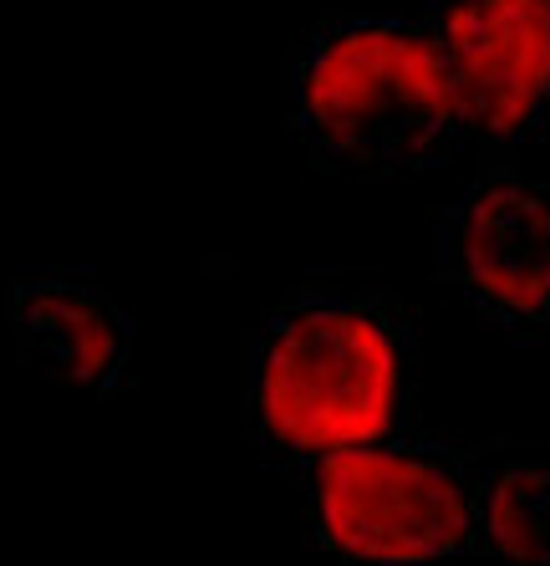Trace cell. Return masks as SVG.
Masks as SVG:
<instances>
[{"label":"cell","instance_id":"6da1fadb","mask_svg":"<svg viewBox=\"0 0 550 566\" xmlns=\"http://www.w3.org/2000/svg\"><path fill=\"white\" fill-rule=\"evenodd\" d=\"M240 423L275 470H302L341 449L419 439V337L382 286L306 281L245 337Z\"/></svg>","mask_w":550,"mask_h":566},{"label":"cell","instance_id":"7a4b0ae2","mask_svg":"<svg viewBox=\"0 0 550 566\" xmlns=\"http://www.w3.org/2000/svg\"><path fill=\"white\" fill-rule=\"evenodd\" d=\"M281 97L327 174H433L469 144L454 62L423 15H327L286 52Z\"/></svg>","mask_w":550,"mask_h":566},{"label":"cell","instance_id":"3957f363","mask_svg":"<svg viewBox=\"0 0 550 566\" xmlns=\"http://www.w3.org/2000/svg\"><path fill=\"white\" fill-rule=\"evenodd\" d=\"M489 449L433 439L341 449L290 470L306 531L337 566H458L485 556L479 501Z\"/></svg>","mask_w":550,"mask_h":566},{"label":"cell","instance_id":"277c9868","mask_svg":"<svg viewBox=\"0 0 550 566\" xmlns=\"http://www.w3.org/2000/svg\"><path fill=\"white\" fill-rule=\"evenodd\" d=\"M433 276L515 343L550 337V185L489 158L433 224Z\"/></svg>","mask_w":550,"mask_h":566},{"label":"cell","instance_id":"5b68a950","mask_svg":"<svg viewBox=\"0 0 550 566\" xmlns=\"http://www.w3.org/2000/svg\"><path fill=\"white\" fill-rule=\"evenodd\" d=\"M454 62L469 138L495 158L550 133V0H423Z\"/></svg>","mask_w":550,"mask_h":566},{"label":"cell","instance_id":"8992f818","mask_svg":"<svg viewBox=\"0 0 550 566\" xmlns=\"http://www.w3.org/2000/svg\"><path fill=\"white\" fill-rule=\"evenodd\" d=\"M15 353L41 378L87 394H123L133 382V322L87 276H21L6 296Z\"/></svg>","mask_w":550,"mask_h":566},{"label":"cell","instance_id":"52a82bcc","mask_svg":"<svg viewBox=\"0 0 550 566\" xmlns=\"http://www.w3.org/2000/svg\"><path fill=\"white\" fill-rule=\"evenodd\" d=\"M479 531L499 566H550V460L515 454L489 464Z\"/></svg>","mask_w":550,"mask_h":566}]
</instances>
